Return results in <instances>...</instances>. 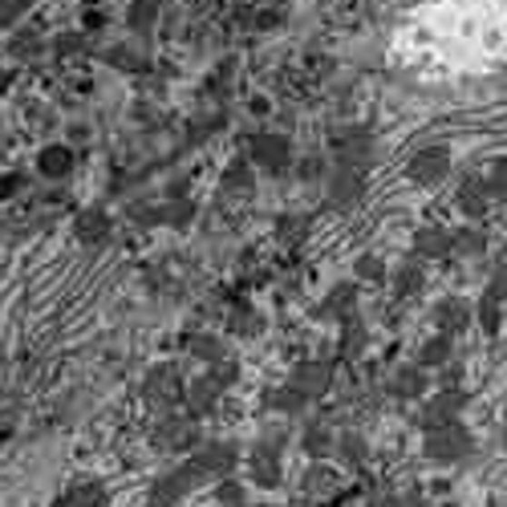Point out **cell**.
I'll use <instances>...</instances> for the list:
<instances>
[{"label": "cell", "mask_w": 507, "mask_h": 507, "mask_svg": "<svg viewBox=\"0 0 507 507\" xmlns=\"http://www.w3.org/2000/svg\"><path fill=\"white\" fill-rule=\"evenodd\" d=\"M500 296H492L483 288V296H479V304H475V317H479V325H483V333L487 337H495L500 333V325H503V313H500Z\"/></svg>", "instance_id": "19"}, {"label": "cell", "mask_w": 507, "mask_h": 507, "mask_svg": "<svg viewBox=\"0 0 507 507\" xmlns=\"http://www.w3.org/2000/svg\"><path fill=\"white\" fill-rule=\"evenodd\" d=\"M106 235H110V224H106V215H102V212L77 215V240H82V244H102Z\"/></svg>", "instance_id": "20"}, {"label": "cell", "mask_w": 507, "mask_h": 507, "mask_svg": "<svg viewBox=\"0 0 507 507\" xmlns=\"http://www.w3.org/2000/svg\"><path fill=\"white\" fill-rule=\"evenodd\" d=\"M304 495H329V492H337V471L333 467H325V462H317V467L304 475Z\"/></svg>", "instance_id": "21"}, {"label": "cell", "mask_w": 507, "mask_h": 507, "mask_svg": "<svg viewBox=\"0 0 507 507\" xmlns=\"http://www.w3.org/2000/svg\"><path fill=\"white\" fill-rule=\"evenodd\" d=\"M207 378L215 382V390H232L235 386V378H240V365L235 362H215V365H207Z\"/></svg>", "instance_id": "32"}, {"label": "cell", "mask_w": 507, "mask_h": 507, "mask_svg": "<svg viewBox=\"0 0 507 507\" xmlns=\"http://www.w3.org/2000/svg\"><path fill=\"white\" fill-rule=\"evenodd\" d=\"M191 353H195L199 362H207V365L227 362V345L220 337H195V341H191Z\"/></svg>", "instance_id": "27"}, {"label": "cell", "mask_w": 507, "mask_h": 507, "mask_svg": "<svg viewBox=\"0 0 507 507\" xmlns=\"http://www.w3.org/2000/svg\"><path fill=\"white\" fill-rule=\"evenodd\" d=\"M143 398L151 402L159 414H171L174 402L183 398V386H179V370L174 365H159V370H151V378L143 382Z\"/></svg>", "instance_id": "5"}, {"label": "cell", "mask_w": 507, "mask_h": 507, "mask_svg": "<svg viewBox=\"0 0 507 507\" xmlns=\"http://www.w3.org/2000/svg\"><path fill=\"white\" fill-rule=\"evenodd\" d=\"M483 248H487V240H483V232H475V227H462L459 235H451V252H459V256H483Z\"/></svg>", "instance_id": "24"}, {"label": "cell", "mask_w": 507, "mask_h": 507, "mask_svg": "<svg viewBox=\"0 0 507 507\" xmlns=\"http://www.w3.org/2000/svg\"><path fill=\"white\" fill-rule=\"evenodd\" d=\"M337 447V434L329 431V422L321 414H313L309 422H304V451L313 454V459H325L329 451Z\"/></svg>", "instance_id": "11"}, {"label": "cell", "mask_w": 507, "mask_h": 507, "mask_svg": "<svg viewBox=\"0 0 507 507\" xmlns=\"http://www.w3.org/2000/svg\"><path fill=\"white\" fill-rule=\"evenodd\" d=\"M503 447H507V418H503Z\"/></svg>", "instance_id": "39"}, {"label": "cell", "mask_w": 507, "mask_h": 507, "mask_svg": "<svg viewBox=\"0 0 507 507\" xmlns=\"http://www.w3.org/2000/svg\"><path fill=\"white\" fill-rule=\"evenodd\" d=\"M333 451H337V459H341V462H349V467H357V462L365 459V442H362V434H341Z\"/></svg>", "instance_id": "30"}, {"label": "cell", "mask_w": 507, "mask_h": 507, "mask_svg": "<svg viewBox=\"0 0 507 507\" xmlns=\"http://www.w3.org/2000/svg\"><path fill=\"white\" fill-rule=\"evenodd\" d=\"M215 500H220V507H244V487L227 475V479H220V487H215Z\"/></svg>", "instance_id": "34"}, {"label": "cell", "mask_w": 507, "mask_h": 507, "mask_svg": "<svg viewBox=\"0 0 507 507\" xmlns=\"http://www.w3.org/2000/svg\"><path fill=\"white\" fill-rule=\"evenodd\" d=\"M447 174V151L442 146H431V151H422L414 163H410V179L414 183H434Z\"/></svg>", "instance_id": "12"}, {"label": "cell", "mask_w": 507, "mask_h": 507, "mask_svg": "<svg viewBox=\"0 0 507 507\" xmlns=\"http://www.w3.org/2000/svg\"><path fill=\"white\" fill-rule=\"evenodd\" d=\"M451 362V337H431L422 341V349H418V370H439V365Z\"/></svg>", "instance_id": "18"}, {"label": "cell", "mask_w": 507, "mask_h": 507, "mask_svg": "<svg viewBox=\"0 0 507 507\" xmlns=\"http://www.w3.org/2000/svg\"><path fill=\"white\" fill-rule=\"evenodd\" d=\"M102 483H94V479H85V483H77V487H69V495H65V503L61 507H102Z\"/></svg>", "instance_id": "23"}, {"label": "cell", "mask_w": 507, "mask_h": 507, "mask_svg": "<svg viewBox=\"0 0 507 507\" xmlns=\"http://www.w3.org/2000/svg\"><path fill=\"white\" fill-rule=\"evenodd\" d=\"M471 317H475V309H471L467 301H459V296H447V301L434 304V329H439L442 337L462 333V329L471 325Z\"/></svg>", "instance_id": "8"}, {"label": "cell", "mask_w": 507, "mask_h": 507, "mask_svg": "<svg viewBox=\"0 0 507 507\" xmlns=\"http://www.w3.org/2000/svg\"><path fill=\"white\" fill-rule=\"evenodd\" d=\"M467 451H471V434L462 431L459 422L431 426V431H426V459H434V462H459V459H467Z\"/></svg>", "instance_id": "3"}, {"label": "cell", "mask_w": 507, "mask_h": 507, "mask_svg": "<svg viewBox=\"0 0 507 507\" xmlns=\"http://www.w3.org/2000/svg\"><path fill=\"white\" fill-rule=\"evenodd\" d=\"M353 304H357V284H337V288H329V296L321 301V317H349L353 313Z\"/></svg>", "instance_id": "14"}, {"label": "cell", "mask_w": 507, "mask_h": 507, "mask_svg": "<svg viewBox=\"0 0 507 507\" xmlns=\"http://www.w3.org/2000/svg\"><path fill=\"white\" fill-rule=\"evenodd\" d=\"M232 333H240V337H256L260 329H264V321L256 317V309L252 304H240V309H232Z\"/></svg>", "instance_id": "25"}, {"label": "cell", "mask_w": 507, "mask_h": 507, "mask_svg": "<svg viewBox=\"0 0 507 507\" xmlns=\"http://www.w3.org/2000/svg\"><path fill=\"white\" fill-rule=\"evenodd\" d=\"M329 191H333V199H337V204H345V199H357V191H362V174H357V171H337L333 174V187H329Z\"/></svg>", "instance_id": "29"}, {"label": "cell", "mask_w": 507, "mask_h": 507, "mask_svg": "<svg viewBox=\"0 0 507 507\" xmlns=\"http://www.w3.org/2000/svg\"><path fill=\"white\" fill-rule=\"evenodd\" d=\"M199 414H179V410H171V414L159 418V426H154V447L159 451H191L199 447Z\"/></svg>", "instance_id": "2"}, {"label": "cell", "mask_w": 507, "mask_h": 507, "mask_svg": "<svg viewBox=\"0 0 507 507\" xmlns=\"http://www.w3.org/2000/svg\"><path fill=\"white\" fill-rule=\"evenodd\" d=\"M459 207L471 215V220H479V215H483V207H487V191H483V183H467V187L459 191Z\"/></svg>", "instance_id": "28"}, {"label": "cell", "mask_w": 507, "mask_h": 507, "mask_svg": "<svg viewBox=\"0 0 507 507\" xmlns=\"http://www.w3.org/2000/svg\"><path fill=\"white\" fill-rule=\"evenodd\" d=\"M69 167H74V159H69V151H61V146H54V151L41 154V171H45L49 179H61V174H69Z\"/></svg>", "instance_id": "31"}, {"label": "cell", "mask_w": 507, "mask_h": 507, "mask_svg": "<svg viewBox=\"0 0 507 507\" xmlns=\"http://www.w3.org/2000/svg\"><path fill=\"white\" fill-rule=\"evenodd\" d=\"M422 264L418 260H406V264H398V276H394V288H398V296H414V293H422Z\"/></svg>", "instance_id": "22"}, {"label": "cell", "mask_w": 507, "mask_h": 507, "mask_svg": "<svg viewBox=\"0 0 507 507\" xmlns=\"http://www.w3.org/2000/svg\"><path fill=\"white\" fill-rule=\"evenodd\" d=\"M341 353L345 357H357L362 353V345H365V321L357 317V313H349V317H341Z\"/></svg>", "instance_id": "16"}, {"label": "cell", "mask_w": 507, "mask_h": 507, "mask_svg": "<svg viewBox=\"0 0 507 507\" xmlns=\"http://www.w3.org/2000/svg\"><path fill=\"white\" fill-rule=\"evenodd\" d=\"M187 402H191V414H207V410H215V402H220V390H215V382L204 373V378L191 382Z\"/></svg>", "instance_id": "17"}, {"label": "cell", "mask_w": 507, "mask_h": 507, "mask_svg": "<svg viewBox=\"0 0 507 507\" xmlns=\"http://www.w3.org/2000/svg\"><path fill=\"white\" fill-rule=\"evenodd\" d=\"M426 386H431V378L418 365H402V370H394V378H390V394L394 398H422Z\"/></svg>", "instance_id": "10"}, {"label": "cell", "mask_w": 507, "mask_h": 507, "mask_svg": "<svg viewBox=\"0 0 507 507\" xmlns=\"http://www.w3.org/2000/svg\"><path fill=\"white\" fill-rule=\"evenodd\" d=\"M191 212H195L191 204H174V207H167V212H154V220L174 224V227H187L191 224Z\"/></svg>", "instance_id": "35"}, {"label": "cell", "mask_w": 507, "mask_h": 507, "mask_svg": "<svg viewBox=\"0 0 507 507\" xmlns=\"http://www.w3.org/2000/svg\"><path fill=\"white\" fill-rule=\"evenodd\" d=\"M224 187L227 191H244V195H248L252 191V174H248V167H232L224 174Z\"/></svg>", "instance_id": "36"}, {"label": "cell", "mask_w": 507, "mask_h": 507, "mask_svg": "<svg viewBox=\"0 0 507 507\" xmlns=\"http://www.w3.org/2000/svg\"><path fill=\"white\" fill-rule=\"evenodd\" d=\"M288 386H296L304 398H321L329 394V386H333V370H329V362H301L293 370V378H288Z\"/></svg>", "instance_id": "7"}, {"label": "cell", "mask_w": 507, "mask_h": 507, "mask_svg": "<svg viewBox=\"0 0 507 507\" xmlns=\"http://www.w3.org/2000/svg\"><path fill=\"white\" fill-rule=\"evenodd\" d=\"M264 406L268 410H281V414H301V410L309 406V398H304L296 386H276V390H268V394H264Z\"/></svg>", "instance_id": "15"}, {"label": "cell", "mask_w": 507, "mask_h": 507, "mask_svg": "<svg viewBox=\"0 0 507 507\" xmlns=\"http://www.w3.org/2000/svg\"><path fill=\"white\" fill-rule=\"evenodd\" d=\"M414 252L422 260L451 256V232L447 227H422V232H414Z\"/></svg>", "instance_id": "13"}, {"label": "cell", "mask_w": 507, "mask_h": 507, "mask_svg": "<svg viewBox=\"0 0 507 507\" xmlns=\"http://www.w3.org/2000/svg\"><path fill=\"white\" fill-rule=\"evenodd\" d=\"M487 195H507V163H500V167L492 171V179L483 183Z\"/></svg>", "instance_id": "37"}, {"label": "cell", "mask_w": 507, "mask_h": 507, "mask_svg": "<svg viewBox=\"0 0 507 507\" xmlns=\"http://www.w3.org/2000/svg\"><path fill=\"white\" fill-rule=\"evenodd\" d=\"M248 475L256 479L260 487H281V454H273L268 447H252L248 454Z\"/></svg>", "instance_id": "9"}, {"label": "cell", "mask_w": 507, "mask_h": 507, "mask_svg": "<svg viewBox=\"0 0 507 507\" xmlns=\"http://www.w3.org/2000/svg\"><path fill=\"white\" fill-rule=\"evenodd\" d=\"M191 462H195L207 479H227L235 471V462H240V447H235V442H227V439L199 442L195 454H191Z\"/></svg>", "instance_id": "4"}, {"label": "cell", "mask_w": 507, "mask_h": 507, "mask_svg": "<svg viewBox=\"0 0 507 507\" xmlns=\"http://www.w3.org/2000/svg\"><path fill=\"white\" fill-rule=\"evenodd\" d=\"M256 159L264 163V167H284V163H288V143H284V138H260V143H256Z\"/></svg>", "instance_id": "26"}, {"label": "cell", "mask_w": 507, "mask_h": 507, "mask_svg": "<svg viewBox=\"0 0 507 507\" xmlns=\"http://www.w3.org/2000/svg\"><path fill=\"white\" fill-rule=\"evenodd\" d=\"M353 273H357V281H370V284L386 281V264H382V256H362L353 264Z\"/></svg>", "instance_id": "33"}, {"label": "cell", "mask_w": 507, "mask_h": 507, "mask_svg": "<svg viewBox=\"0 0 507 507\" xmlns=\"http://www.w3.org/2000/svg\"><path fill=\"white\" fill-rule=\"evenodd\" d=\"M459 410H467V390H439L431 402L422 406V426H447L459 422Z\"/></svg>", "instance_id": "6"}, {"label": "cell", "mask_w": 507, "mask_h": 507, "mask_svg": "<svg viewBox=\"0 0 507 507\" xmlns=\"http://www.w3.org/2000/svg\"><path fill=\"white\" fill-rule=\"evenodd\" d=\"M487 293L500 296V301H507V264L495 268V276H492V284H487Z\"/></svg>", "instance_id": "38"}, {"label": "cell", "mask_w": 507, "mask_h": 507, "mask_svg": "<svg viewBox=\"0 0 507 507\" xmlns=\"http://www.w3.org/2000/svg\"><path fill=\"white\" fill-rule=\"evenodd\" d=\"M204 483H207V475L187 459V462H179L174 471H167V475L154 479L151 495H146V507H179L191 492H195V487H204Z\"/></svg>", "instance_id": "1"}]
</instances>
